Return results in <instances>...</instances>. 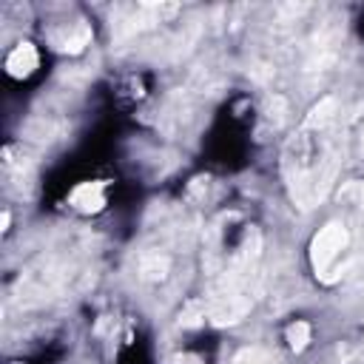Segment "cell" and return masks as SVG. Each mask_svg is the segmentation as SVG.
Listing matches in <instances>:
<instances>
[{
  "mask_svg": "<svg viewBox=\"0 0 364 364\" xmlns=\"http://www.w3.org/2000/svg\"><path fill=\"white\" fill-rule=\"evenodd\" d=\"M344 245H347L344 228H341V225H327V228L316 236V242H313V262H316V267H318V270L330 267V264L336 262V256L344 250Z\"/></svg>",
  "mask_w": 364,
  "mask_h": 364,
  "instance_id": "1",
  "label": "cell"
},
{
  "mask_svg": "<svg viewBox=\"0 0 364 364\" xmlns=\"http://www.w3.org/2000/svg\"><path fill=\"white\" fill-rule=\"evenodd\" d=\"M37 63H40L37 48H34L31 43H17V46L9 51V57H6V71H9L11 77H28V74L37 68Z\"/></svg>",
  "mask_w": 364,
  "mask_h": 364,
  "instance_id": "2",
  "label": "cell"
},
{
  "mask_svg": "<svg viewBox=\"0 0 364 364\" xmlns=\"http://www.w3.org/2000/svg\"><path fill=\"white\" fill-rule=\"evenodd\" d=\"M71 205L77 210H85V213H94L105 205V185L102 182H82L71 191Z\"/></svg>",
  "mask_w": 364,
  "mask_h": 364,
  "instance_id": "3",
  "label": "cell"
},
{
  "mask_svg": "<svg viewBox=\"0 0 364 364\" xmlns=\"http://www.w3.org/2000/svg\"><path fill=\"white\" fill-rule=\"evenodd\" d=\"M287 341H290L293 350L307 347V341H310V324H307V321H293V324L287 327Z\"/></svg>",
  "mask_w": 364,
  "mask_h": 364,
  "instance_id": "4",
  "label": "cell"
}]
</instances>
